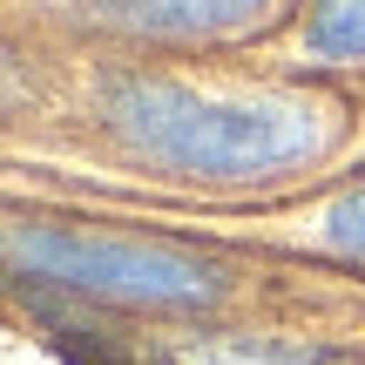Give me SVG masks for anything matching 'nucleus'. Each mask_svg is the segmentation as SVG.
<instances>
[{"instance_id":"1","label":"nucleus","mask_w":365,"mask_h":365,"mask_svg":"<svg viewBox=\"0 0 365 365\" xmlns=\"http://www.w3.org/2000/svg\"><path fill=\"white\" fill-rule=\"evenodd\" d=\"M102 122L122 149L176 176H271L331 149L339 122L312 95H217L176 75H108Z\"/></svg>"},{"instance_id":"2","label":"nucleus","mask_w":365,"mask_h":365,"mask_svg":"<svg viewBox=\"0 0 365 365\" xmlns=\"http://www.w3.org/2000/svg\"><path fill=\"white\" fill-rule=\"evenodd\" d=\"M7 264L14 277H41L61 291L129 304V312H176V318H217L223 304L250 291L237 264H217L190 244L75 230V223H7Z\"/></svg>"},{"instance_id":"3","label":"nucleus","mask_w":365,"mask_h":365,"mask_svg":"<svg viewBox=\"0 0 365 365\" xmlns=\"http://www.w3.org/2000/svg\"><path fill=\"white\" fill-rule=\"evenodd\" d=\"M304 68H359L365 61V7H318L298 27Z\"/></svg>"},{"instance_id":"4","label":"nucleus","mask_w":365,"mask_h":365,"mask_svg":"<svg viewBox=\"0 0 365 365\" xmlns=\"http://www.w3.org/2000/svg\"><path fill=\"white\" fill-rule=\"evenodd\" d=\"M318 244H331L339 257H359L365 264V182L359 190H345V196H331L325 210H318Z\"/></svg>"}]
</instances>
